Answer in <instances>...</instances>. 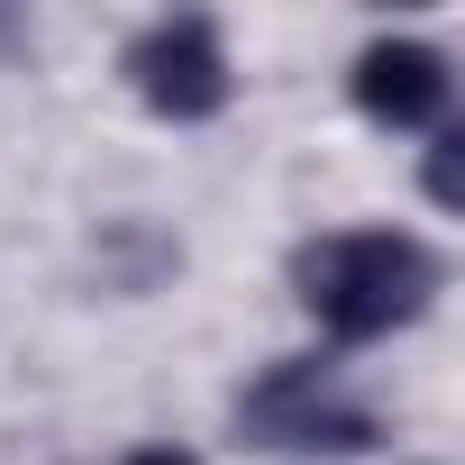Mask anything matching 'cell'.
I'll use <instances>...</instances> for the list:
<instances>
[{
  "instance_id": "1",
  "label": "cell",
  "mask_w": 465,
  "mask_h": 465,
  "mask_svg": "<svg viewBox=\"0 0 465 465\" xmlns=\"http://www.w3.org/2000/svg\"><path fill=\"white\" fill-rule=\"evenodd\" d=\"M438 283H447V265L411 238V228H338V238H311L292 256V292H302V311L338 347L411 329L438 302Z\"/></svg>"
},
{
  "instance_id": "2",
  "label": "cell",
  "mask_w": 465,
  "mask_h": 465,
  "mask_svg": "<svg viewBox=\"0 0 465 465\" xmlns=\"http://www.w3.org/2000/svg\"><path fill=\"white\" fill-rule=\"evenodd\" d=\"M128 83H137V101H146L155 119H173V128L219 119L228 92H238V74H228V46H219V28H210L201 10L155 19V28L128 46Z\"/></svg>"
},
{
  "instance_id": "3",
  "label": "cell",
  "mask_w": 465,
  "mask_h": 465,
  "mask_svg": "<svg viewBox=\"0 0 465 465\" xmlns=\"http://www.w3.org/2000/svg\"><path fill=\"white\" fill-rule=\"evenodd\" d=\"M238 429L256 447H292V456H365L374 447V420L320 392V356H292V365L256 374L238 392Z\"/></svg>"
},
{
  "instance_id": "4",
  "label": "cell",
  "mask_w": 465,
  "mask_h": 465,
  "mask_svg": "<svg viewBox=\"0 0 465 465\" xmlns=\"http://www.w3.org/2000/svg\"><path fill=\"white\" fill-rule=\"evenodd\" d=\"M447 101H456V74H447L438 46L383 37V46L356 55V110H365V119H383V128H438Z\"/></svg>"
},
{
  "instance_id": "5",
  "label": "cell",
  "mask_w": 465,
  "mask_h": 465,
  "mask_svg": "<svg viewBox=\"0 0 465 465\" xmlns=\"http://www.w3.org/2000/svg\"><path fill=\"white\" fill-rule=\"evenodd\" d=\"M456 146H465L456 128H438V146H429V201L438 210H456Z\"/></svg>"
},
{
  "instance_id": "6",
  "label": "cell",
  "mask_w": 465,
  "mask_h": 465,
  "mask_svg": "<svg viewBox=\"0 0 465 465\" xmlns=\"http://www.w3.org/2000/svg\"><path fill=\"white\" fill-rule=\"evenodd\" d=\"M128 465H201V456H183V447H137Z\"/></svg>"
}]
</instances>
